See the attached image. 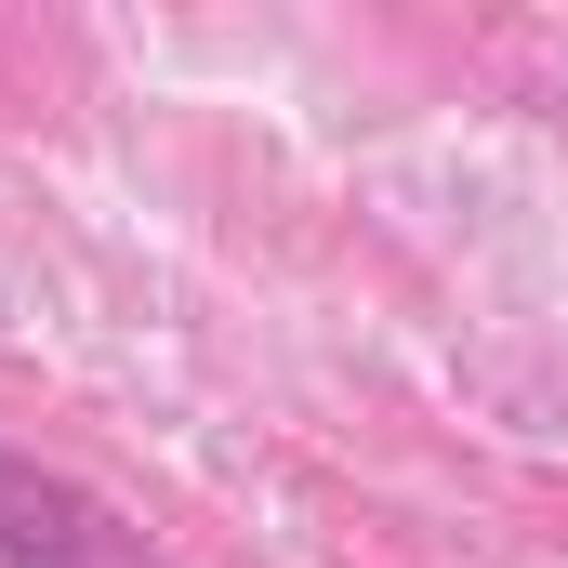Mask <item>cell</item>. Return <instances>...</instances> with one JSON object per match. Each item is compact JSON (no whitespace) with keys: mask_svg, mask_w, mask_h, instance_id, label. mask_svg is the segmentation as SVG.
I'll list each match as a JSON object with an SVG mask.
<instances>
[{"mask_svg":"<svg viewBox=\"0 0 568 568\" xmlns=\"http://www.w3.org/2000/svg\"><path fill=\"white\" fill-rule=\"evenodd\" d=\"M0 568H159L120 542V516L40 463H0Z\"/></svg>","mask_w":568,"mask_h":568,"instance_id":"cell-1","label":"cell"}]
</instances>
